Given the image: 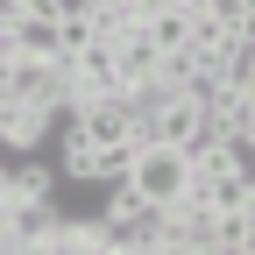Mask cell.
<instances>
[{"label":"cell","mask_w":255,"mask_h":255,"mask_svg":"<svg viewBox=\"0 0 255 255\" xmlns=\"http://www.w3.org/2000/svg\"><path fill=\"white\" fill-rule=\"evenodd\" d=\"M121 184H135V199L149 206V213H163V206H177L184 199V184H191V163L177 149H135L128 156V177Z\"/></svg>","instance_id":"cell-1"},{"label":"cell","mask_w":255,"mask_h":255,"mask_svg":"<svg viewBox=\"0 0 255 255\" xmlns=\"http://www.w3.org/2000/svg\"><path fill=\"white\" fill-rule=\"evenodd\" d=\"M64 71H71V64H21V57H14V64H7V100L64 121Z\"/></svg>","instance_id":"cell-2"},{"label":"cell","mask_w":255,"mask_h":255,"mask_svg":"<svg viewBox=\"0 0 255 255\" xmlns=\"http://www.w3.org/2000/svg\"><path fill=\"white\" fill-rule=\"evenodd\" d=\"M57 135V121L36 114V107H0V156H43V142Z\"/></svg>","instance_id":"cell-3"},{"label":"cell","mask_w":255,"mask_h":255,"mask_svg":"<svg viewBox=\"0 0 255 255\" xmlns=\"http://www.w3.org/2000/svg\"><path fill=\"white\" fill-rule=\"evenodd\" d=\"M50 199H57V170L43 163V156H21V163H7V213L50 206Z\"/></svg>","instance_id":"cell-4"},{"label":"cell","mask_w":255,"mask_h":255,"mask_svg":"<svg viewBox=\"0 0 255 255\" xmlns=\"http://www.w3.org/2000/svg\"><path fill=\"white\" fill-rule=\"evenodd\" d=\"M142 36L156 57H177L184 36H191V0H149V21H142Z\"/></svg>","instance_id":"cell-5"},{"label":"cell","mask_w":255,"mask_h":255,"mask_svg":"<svg viewBox=\"0 0 255 255\" xmlns=\"http://www.w3.org/2000/svg\"><path fill=\"white\" fill-rule=\"evenodd\" d=\"M206 206H213V220L255 213V170H241V177H213V184H206Z\"/></svg>","instance_id":"cell-6"},{"label":"cell","mask_w":255,"mask_h":255,"mask_svg":"<svg viewBox=\"0 0 255 255\" xmlns=\"http://www.w3.org/2000/svg\"><path fill=\"white\" fill-rule=\"evenodd\" d=\"M0 206H7V163H0Z\"/></svg>","instance_id":"cell-7"}]
</instances>
